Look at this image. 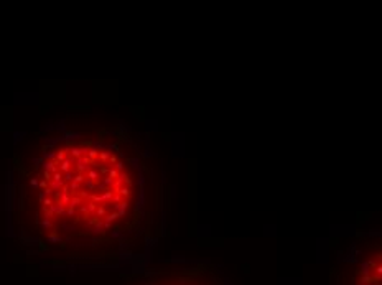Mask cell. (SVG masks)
I'll return each instance as SVG.
<instances>
[{
	"instance_id": "cell-1",
	"label": "cell",
	"mask_w": 382,
	"mask_h": 285,
	"mask_svg": "<svg viewBox=\"0 0 382 285\" xmlns=\"http://www.w3.org/2000/svg\"><path fill=\"white\" fill-rule=\"evenodd\" d=\"M349 285H382V249L359 260Z\"/></svg>"
},
{
	"instance_id": "cell-2",
	"label": "cell",
	"mask_w": 382,
	"mask_h": 285,
	"mask_svg": "<svg viewBox=\"0 0 382 285\" xmlns=\"http://www.w3.org/2000/svg\"><path fill=\"white\" fill-rule=\"evenodd\" d=\"M74 163H76V160H74V158L68 157V158H66V160H63L61 163H59L58 170L61 171V173H66V171L73 170V167H74Z\"/></svg>"
},
{
	"instance_id": "cell-3",
	"label": "cell",
	"mask_w": 382,
	"mask_h": 285,
	"mask_svg": "<svg viewBox=\"0 0 382 285\" xmlns=\"http://www.w3.org/2000/svg\"><path fill=\"white\" fill-rule=\"evenodd\" d=\"M110 155H112V150L110 149L109 150H101V152H99V158H97V160H99L102 165H106V163H109Z\"/></svg>"
},
{
	"instance_id": "cell-4",
	"label": "cell",
	"mask_w": 382,
	"mask_h": 285,
	"mask_svg": "<svg viewBox=\"0 0 382 285\" xmlns=\"http://www.w3.org/2000/svg\"><path fill=\"white\" fill-rule=\"evenodd\" d=\"M127 208H129V203H127V199H125V201L119 203V205H114V211H117L120 216H125V211H127Z\"/></svg>"
},
{
	"instance_id": "cell-5",
	"label": "cell",
	"mask_w": 382,
	"mask_h": 285,
	"mask_svg": "<svg viewBox=\"0 0 382 285\" xmlns=\"http://www.w3.org/2000/svg\"><path fill=\"white\" fill-rule=\"evenodd\" d=\"M86 178L91 181H99L101 175H99V170H92V168H89V170L86 171Z\"/></svg>"
},
{
	"instance_id": "cell-6",
	"label": "cell",
	"mask_w": 382,
	"mask_h": 285,
	"mask_svg": "<svg viewBox=\"0 0 382 285\" xmlns=\"http://www.w3.org/2000/svg\"><path fill=\"white\" fill-rule=\"evenodd\" d=\"M119 218H122V216H120V214L117 213V211H112V213H107V216L104 218L102 221H104V223H109V224H112V223H114L115 219H119Z\"/></svg>"
},
{
	"instance_id": "cell-7",
	"label": "cell",
	"mask_w": 382,
	"mask_h": 285,
	"mask_svg": "<svg viewBox=\"0 0 382 285\" xmlns=\"http://www.w3.org/2000/svg\"><path fill=\"white\" fill-rule=\"evenodd\" d=\"M51 211H53L54 214H58V216H64L66 214V208L58 205V203H54V205H51Z\"/></svg>"
},
{
	"instance_id": "cell-8",
	"label": "cell",
	"mask_w": 382,
	"mask_h": 285,
	"mask_svg": "<svg viewBox=\"0 0 382 285\" xmlns=\"http://www.w3.org/2000/svg\"><path fill=\"white\" fill-rule=\"evenodd\" d=\"M43 167H45V171H50V173H56V171H59L58 170V165H56L54 161H45Z\"/></svg>"
},
{
	"instance_id": "cell-9",
	"label": "cell",
	"mask_w": 382,
	"mask_h": 285,
	"mask_svg": "<svg viewBox=\"0 0 382 285\" xmlns=\"http://www.w3.org/2000/svg\"><path fill=\"white\" fill-rule=\"evenodd\" d=\"M46 239H48V242H51V244H56V242H63V239L59 237V236L56 234L54 231H51V233L48 234V237H46ZM61 246H64V242H63Z\"/></svg>"
},
{
	"instance_id": "cell-10",
	"label": "cell",
	"mask_w": 382,
	"mask_h": 285,
	"mask_svg": "<svg viewBox=\"0 0 382 285\" xmlns=\"http://www.w3.org/2000/svg\"><path fill=\"white\" fill-rule=\"evenodd\" d=\"M94 216L99 218V219H101V218L104 219V218L107 216V208H106V206H97V209H96V213H94Z\"/></svg>"
},
{
	"instance_id": "cell-11",
	"label": "cell",
	"mask_w": 382,
	"mask_h": 285,
	"mask_svg": "<svg viewBox=\"0 0 382 285\" xmlns=\"http://www.w3.org/2000/svg\"><path fill=\"white\" fill-rule=\"evenodd\" d=\"M63 186H64V181H51L50 183V188H51V191H53V193L61 191Z\"/></svg>"
},
{
	"instance_id": "cell-12",
	"label": "cell",
	"mask_w": 382,
	"mask_h": 285,
	"mask_svg": "<svg viewBox=\"0 0 382 285\" xmlns=\"http://www.w3.org/2000/svg\"><path fill=\"white\" fill-rule=\"evenodd\" d=\"M74 175H76V170L73 168V170L66 171V173H63V178H64V183H71L74 180Z\"/></svg>"
},
{
	"instance_id": "cell-13",
	"label": "cell",
	"mask_w": 382,
	"mask_h": 285,
	"mask_svg": "<svg viewBox=\"0 0 382 285\" xmlns=\"http://www.w3.org/2000/svg\"><path fill=\"white\" fill-rule=\"evenodd\" d=\"M82 205V199L79 198L78 195L76 196H71V201H69V206L68 208H78V206H81Z\"/></svg>"
},
{
	"instance_id": "cell-14",
	"label": "cell",
	"mask_w": 382,
	"mask_h": 285,
	"mask_svg": "<svg viewBox=\"0 0 382 285\" xmlns=\"http://www.w3.org/2000/svg\"><path fill=\"white\" fill-rule=\"evenodd\" d=\"M117 195H120L124 199H125V198H129V196H130V188H129L127 185H125V186H122V188L117 191Z\"/></svg>"
},
{
	"instance_id": "cell-15",
	"label": "cell",
	"mask_w": 382,
	"mask_h": 285,
	"mask_svg": "<svg viewBox=\"0 0 382 285\" xmlns=\"http://www.w3.org/2000/svg\"><path fill=\"white\" fill-rule=\"evenodd\" d=\"M94 233H96V234H104V233H106V227H104V221L102 219L94 226Z\"/></svg>"
},
{
	"instance_id": "cell-16",
	"label": "cell",
	"mask_w": 382,
	"mask_h": 285,
	"mask_svg": "<svg viewBox=\"0 0 382 285\" xmlns=\"http://www.w3.org/2000/svg\"><path fill=\"white\" fill-rule=\"evenodd\" d=\"M43 160L45 161H54L56 160V152H43Z\"/></svg>"
},
{
	"instance_id": "cell-17",
	"label": "cell",
	"mask_w": 382,
	"mask_h": 285,
	"mask_svg": "<svg viewBox=\"0 0 382 285\" xmlns=\"http://www.w3.org/2000/svg\"><path fill=\"white\" fill-rule=\"evenodd\" d=\"M84 186H86L89 191H92V193H96V186H97V181H91V180H86L84 181Z\"/></svg>"
},
{
	"instance_id": "cell-18",
	"label": "cell",
	"mask_w": 382,
	"mask_h": 285,
	"mask_svg": "<svg viewBox=\"0 0 382 285\" xmlns=\"http://www.w3.org/2000/svg\"><path fill=\"white\" fill-rule=\"evenodd\" d=\"M109 170H110V165L109 163L101 165V167H99V175H101V177H102V175H104V177H107V175H109Z\"/></svg>"
},
{
	"instance_id": "cell-19",
	"label": "cell",
	"mask_w": 382,
	"mask_h": 285,
	"mask_svg": "<svg viewBox=\"0 0 382 285\" xmlns=\"http://www.w3.org/2000/svg\"><path fill=\"white\" fill-rule=\"evenodd\" d=\"M43 216H45V219H51V218L54 216V213L51 211V208H46V206H43Z\"/></svg>"
},
{
	"instance_id": "cell-20",
	"label": "cell",
	"mask_w": 382,
	"mask_h": 285,
	"mask_svg": "<svg viewBox=\"0 0 382 285\" xmlns=\"http://www.w3.org/2000/svg\"><path fill=\"white\" fill-rule=\"evenodd\" d=\"M86 180H87V178H86V173H76V175H74V180H73V181H76V183H79V185H81V183H84Z\"/></svg>"
},
{
	"instance_id": "cell-21",
	"label": "cell",
	"mask_w": 382,
	"mask_h": 285,
	"mask_svg": "<svg viewBox=\"0 0 382 285\" xmlns=\"http://www.w3.org/2000/svg\"><path fill=\"white\" fill-rule=\"evenodd\" d=\"M87 157H89L91 160H97V158H99V150L89 149V152H87Z\"/></svg>"
},
{
	"instance_id": "cell-22",
	"label": "cell",
	"mask_w": 382,
	"mask_h": 285,
	"mask_svg": "<svg viewBox=\"0 0 382 285\" xmlns=\"http://www.w3.org/2000/svg\"><path fill=\"white\" fill-rule=\"evenodd\" d=\"M41 227H43V229H53V223H51V219H43V221H41Z\"/></svg>"
},
{
	"instance_id": "cell-23",
	"label": "cell",
	"mask_w": 382,
	"mask_h": 285,
	"mask_svg": "<svg viewBox=\"0 0 382 285\" xmlns=\"http://www.w3.org/2000/svg\"><path fill=\"white\" fill-rule=\"evenodd\" d=\"M119 175H120V173H119V171L115 170L114 167H110V170H109V175H107V177H110L112 180H117V178H119Z\"/></svg>"
},
{
	"instance_id": "cell-24",
	"label": "cell",
	"mask_w": 382,
	"mask_h": 285,
	"mask_svg": "<svg viewBox=\"0 0 382 285\" xmlns=\"http://www.w3.org/2000/svg\"><path fill=\"white\" fill-rule=\"evenodd\" d=\"M86 206H87V209H89V213H96V209H97V206H99V205H96L94 201H87Z\"/></svg>"
},
{
	"instance_id": "cell-25",
	"label": "cell",
	"mask_w": 382,
	"mask_h": 285,
	"mask_svg": "<svg viewBox=\"0 0 382 285\" xmlns=\"http://www.w3.org/2000/svg\"><path fill=\"white\" fill-rule=\"evenodd\" d=\"M114 181H115V180H112L110 177H104V178H102V183H104V185L107 186V188H112V185H114Z\"/></svg>"
},
{
	"instance_id": "cell-26",
	"label": "cell",
	"mask_w": 382,
	"mask_h": 285,
	"mask_svg": "<svg viewBox=\"0 0 382 285\" xmlns=\"http://www.w3.org/2000/svg\"><path fill=\"white\" fill-rule=\"evenodd\" d=\"M51 181H64V178H63V173L61 171H56V173H53V180Z\"/></svg>"
},
{
	"instance_id": "cell-27",
	"label": "cell",
	"mask_w": 382,
	"mask_h": 285,
	"mask_svg": "<svg viewBox=\"0 0 382 285\" xmlns=\"http://www.w3.org/2000/svg\"><path fill=\"white\" fill-rule=\"evenodd\" d=\"M114 168H115V170H117V171H119V173H124V163H122V161H120V160H119V161H117V163H115V165H114Z\"/></svg>"
},
{
	"instance_id": "cell-28",
	"label": "cell",
	"mask_w": 382,
	"mask_h": 285,
	"mask_svg": "<svg viewBox=\"0 0 382 285\" xmlns=\"http://www.w3.org/2000/svg\"><path fill=\"white\" fill-rule=\"evenodd\" d=\"M51 205H54V199H51L50 196H46V198H45V201H43V206L51 208Z\"/></svg>"
},
{
	"instance_id": "cell-29",
	"label": "cell",
	"mask_w": 382,
	"mask_h": 285,
	"mask_svg": "<svg viewBox=\"0 0 382 285\" xmlns=\"http://www.w3.org/2000/svg\"><path fill=\"white\" fill-rule=\"evenodd\" d=\"M43 180H46L48 183H51V180H53V173H50V171H43Z\"/></svg>"
},
{
	"instance_id": "cell-30",
	"label": "cell",
	"mask_w": 382,
	"mask_h": 285,
	"mask_svg": "<svg viewBox=\"0 0 382 285\" xmlns=\"http://www.w3.org/2000/svg\"><path fill=\"white\" fill-rule=\"evenodd\" d=\"M30 186L31 188H38V186H40V181H38L36 178H30Z\"/></svg>"
},
{
	"instance_id": "cell-31",
	"label": "cell",
	"mask_w": 382,
	"mask_h": 285,
	"mask_svg": "<svg viewBox=\"0 0 382 285\" xmlns=\"http://www.w3.org/2000/svg\"><path fill=\"white\" fill-rule=\"evenodd\" d=\"M33 163H35V168H36V167H40V165H43V163H45L43 157H41V158H33Z\"/></svg>"
},
{
	"instance_id": "cell-32",
	"label": "cell",
	"mask_w": 382,
	"mask_h": 285,
	"mask_svg": "<svg viewBox=\"0 0 382 285\" xmlns=\"http://www.w3.org/2000/svg\"><path fill=\"white\" fill-rule=\"evenodd\" d=\"M78 139V137H81L79 133H74V132H69V133H66V140H73V139Z\"/></svg>"
},
{
	"instance_id": "cell-33",
	"label": "cell",
	"mask_w": 382,
	"mask_h": 285,
	"mask_svg": "<svg viewBox=\"0 0 382 285\" xmlns=\"http://www.w3.org/2000/svg\"><path fill=\"white\" fill-rule=\"evenodd\" d=\"M117 161H119V158L115 157L114 153H112V155H110V158H109V165H110V167H114V165L117 163Z\"/></svg>"
},
{
	"instance_id": "cell-34",
	"label": "cell",
	"mask_w": 382,
	"mask_h": 285,
	"mask_svg": "<svg viewBox=\"0 0 382 285\" xmlns=\"http://www.w3.org/2000/svg\"><path fill=\"white\" fill-rule=\"evenodd\" d=\"M48 186H50V183H48L46 180H41V181H40V188H43V191L48 188Z\"/></svg>"
},
{
	"instance_id": "cell-35",
	"label": "cell",
	"mask_w": 382,
	"mask_h": 285,
	"mask_svg": "<svg viewBox=\"0 0 382 285\" xmlns=\"http://www.w3.org/2000/svg\"><path fill=\"white\" fill-rule=\"evenodd\" d=\"M66 214H68V216H74V214H76V208H68V209H66Z\"/></svg>"
},
{
	"instance_id": "cell-36",
	"label": "cell",
	"mask_w": 382,
	"mask_h": 285,
	"mask_svg": "<svg viewBox=\"0 0 382 285\" xmlns=\"http://www.w3.org/2000/svg\"><path fill=\"white\" fill-rule=\"evenodd\" d=\"M69 191H71V189H69V185H68V183H64V186L61 188V193H66V195H69Z\"/></svg>"
},
{
	"instance_id": "cell-37",
	"label": "cell",
	"mask_w": 382,
	"mask_h": 285,
	"mask_svg": "<svg viewBox=\"0 0 382 285\" xmlns=\"http://www.w3.org/2000/svg\"><path fill=\"white\" fill-rule=\"evenodd\" d=\"M43 193H45V195H46V196H50V195H54V193H53V191H51V188H50V186H48V188H46V189H45V191H43Z\"/></svg>"
},
{
	"instance_id": "cell-38",
	"label": "cell",
	"mask_w": 382,
	"mask_h": 285,
	"mask_svg": "<svg viewBox=\"0 0 382 285\" xmlns=\"http://www.w3.org/2000/svg\"><path fill=\"white\" fill-rule=\"evenodd\" d=\"M45 198H46V195H45V193H40V195H38V199H40V203H43Z\"/></svg>"
}]
</instances>
